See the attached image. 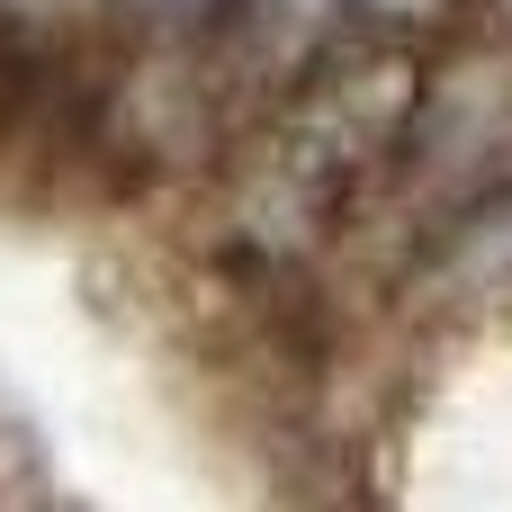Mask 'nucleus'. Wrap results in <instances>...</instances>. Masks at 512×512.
<instances>
[{
    "instance_id": "obj_2",
    "label": "nucleus",
    "mask_w": 512,
    "mask_h": 512,
    "mask_svg": "<svg viewBox=\"0 0 512 512\" xmlns=\"http://www.w3.org/2000/svg\"><path fill=\"white\" fill-rule=\"evenodd\" d=\"M126 9H144V18H207V9H225V0H126Z\"/></svg>"
},
{
    "instance_id": "obj_1",
    "label": "nucleus",
    "mask_w": 512,
    "mask_h": 512,
    "mask_svg": "<svg viewBox=\"0 0 512 512\" xmlns=\"http://www.w3.org/2000/svg\"><path fill=\"white\" fill-rule=\"evenodd\" d=\"M369 27H432V18H450L459 0H351Z\"/></svg>"
}]
</instances>
